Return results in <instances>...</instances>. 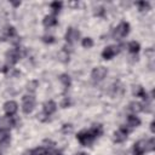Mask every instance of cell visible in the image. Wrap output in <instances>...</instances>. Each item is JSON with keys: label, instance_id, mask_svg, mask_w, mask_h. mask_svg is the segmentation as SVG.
<instances>
[{"label": "cell", "instance_id": "25", "mask_svg": "<svg viewBox=\"0 0 155 155\" xmlns=\"http://www.w3.org/2000/svg\"><path fill=\"white\" fill-rule=\"evenodd\" d=\"M81 45L85 48H91L93 46V40L91 38H84L82 41H81Z\"/></svg>", "mask_w": 155, "mask_h": 155}, {"label": "cell", "instance_id": "13", "mask_svg": "<svg viewBox=\"0 0 155 155\" xmlns=\"http://www.w3.org/2000/svg\"><path fill=\"white\" fill-rule=\"evenodd\" d=\"M57 23H58V21H57V18H56L54 15H47V16H45L44 19H42V24H44L45 27H47V28L54 27Z\"/></svg>", "mask_w": 155, "mask_h": 155}, {"label": "cell", "instance_id": "30", "mask_svg": "<svg viewBox=\"0 0 155 155\" xmlns=\"http://www.w3.org/2000/svg\"><path fill=\"white\" fill-rule=\"evenodd\" d=\"M42 41L46 42V44H53V42L56 41V39H54V36H52V35H44V36H42Z\"/></svg>", "mask_w": 155, "mask_h": 155}, {"label": "cell", "instance_id": "31", "mask_svg": "<svg viewBox=\"0 0 155 155\" xmlns=\"http://www.w3.org/2000/svg\"><path fill=\"white\" fill-rule=\"evenodd\" d=\"M69 105H70V99H69L68 97L63 98V101H62V103H61V107H62V108H68Z\"/></svg>", "mask_w": 155, "mask_h": 155}, {"label": "cell", "instance_id": "32", "mask_svg": "<svg viewBox=\"0 0 155 155\" xmlns=\"http://www.w3.org/2000/svg\"><path fill=\"white\" fill-rule=\"evenodd\" d=\"M38 119H39L40 121H47V120H48V116L45 115L44 113H41V114H38Z\"/></svg>", "mask_w": 155, "mask_h": 155}, {"label": "cell", "instance_id": "5", "mask_svg": "<svg viewBox=\"0 0 155 155\" xmlns=\"http://www.w3.org/2000/svg\"><path fill=\"white\" fill-rule=\"evenodd\" d=\"M76 139L80 142V144L87 147V145L92 144V142L94 140V137L91 134L90 130H84V131H80V132L76 134Z\"/></svg>", "mask_w": 155, "mask_h": 155}, {"label": "cell", "instance_id": "3", "mask_svg": "<svg viewBox=\"0 0 155 155\" xmlns=\"http://www.w3.org/2000/svg\"><path fill=\"white\" fill-rule=\"evenodd\" d=\"M17 125L13 116H0V132H8L12 126Z\"/></svg>", "mask_w": 155, "mask_h": 155}, {"label": "cell", "instance_id": "20", "mask_svg": "<svg viewBox=\"0 0 155 155\" xmlns=\"http://www.w3.org/2000/svg\"><path fill=\"white\" fill-rule=\"evenodd\" d=\"M39 86V82L36 81V80H31V81H29L27 85H25V88H27V91L29 92V93H34L35 91H36V87Z\"/></svg>", "mask_w": 155, "mask_h": 155}, {"label": "cell", "instance_id": "14", "mask_svg": "<svg viewBox=\"0 0 155 155\" xmlns=\"http://www.w3.org/2000/svg\"><path fill=\"white\" fill-rule=\"evenodd\" d=\"M126 122H127V126H130L131 128H134V127H138L140 125V119L138 116H136L134 114H131L127 116Z\"/></svg>", "mask_w": 155, "mask_h": 155}, {"label": "cell", "instance_id": "27", "mask_svg": "<svg viewBox=\"0 0 155 155\" xmlns=\"http://www.w3.org/2000/svg\"><path fill=\"white\" fill-rule=\"evenodd\" d=\"M155 149V139L150 138L149 140H147V151H153Z\"/></svg>", "mask_w": 155, "mask_h": 155}, {"label": "cell", "instance_id": "17", "mask_svg": "<svg viewBox=\"0 0 155 155\" xmlns=\"http://www.w3.org/2000/svg\"><path fill=\"white\" fill-rule=\"evenodd\" d=\"M59 81L62 82V85L64 86L65 90L69 88L70 85H71V80H70V76H69L68 74H62V75L59 76Z\"/></svg>", "mask_w": 155, "mask_h": 155}, {"label": "cell", "instance_id": "16", "mask_svg": "<svg viewBox=\"0 0 155 155\" xmlns=\"http://www.w3.org/2000/svg\"><path fill=\"white\" fill-rule=\"evenodd\" d=\"M128 110L132 111V113L136 115L137 113L144 110V105H143L142 103H138V102H131V103L128 104Z\"/></svg>", "mask_w": 155, "mask_h": 155}, {"label": "cell", "instance_id": "15", "mask_svg": "<svg viewBox=\"0 0 155 155\" xmlns=\"http://www.w3.org/2000/svg\"><path fill=\"white\" fill-rule=\"evenodd\" d=\"M133 94L136 97H139V98H143V99H148V93L140 85L133 86Z\"/></svg>", "mask_w": 155, "mask_h": 155}, {"label": "cell", "instance_id": "29", "mask_svg": "<svg viewBox=\"0 0 155 155\" xmlns=\"http://www.w3.org/2000/svg\"><path fill=\"white\" fill-rule=\"evenodd\" d=\"M105 15V8L104 7H97L96 10H94V16H97V17H103Z\"/></svg>", "mask_w": 155, "mask_h": 155}, {"label": "cell", "instance_id": "18", "mask_svg": "<svg viewBox=\"0 0 155 155\" xmlns=\"http://www.w3.org/2000/svg\"><path fill=\"white\" fill-rule=\"evenodd\" d=\"M90 132H91V134L96 138V137H99L102 133H103V127H102V125H93L91 128H90Z\"/></svg>", "mask_w": 155, "mask_h": 155}, {"label": "cell", "instance_id": "19", "mask_svg": "<svg viewBox=\"0 0 155 155\" xmlns=\"http://www.w3.org/2000/svg\"><path fill=\"white\" fill-rule=\"evenodd\" d=\"M47 154H48V150L45 147H38L30 150V155H47Z\"/></svg>", "mask_w": 155, "mask_h": 155}, {"label": "cell", "instance_id": "33", "mask_svg": "<svg viewBox=\"0 0 155 155\" xmlns=\"http://www.w3.org/2000/svg\"><path fill=\"white\" fill-rule=\"evenodd\" d=\"M50 155H63V153L61 151V150H53V151H51V153H48Z\"/></svg>", "mask_w": 155, "mask_h": 155}, {"label": "cell", "instance_id": "2", "mask_svg": "<svg viewBox=\"0 0 155 155\" xmlns=\"http://www.w3.org/2000/svg\"><path fill=\"white\" fill-rule=\"evenodd\" d=\"M22 57V48L21 47H15V48H11L10 51L6 52V61H7V64L12 65V64H16Z\"/></svg>", "mask_w": 155, "mask_h": 155}, {"label": "cell", "instance_id": "34", "mask_svg": "<svg viewBox=\"0 0 155 155\" xmlns=\"http://www.w3.org/2000/svg\"><path fill=\"white\" fill-rule=\"evenodd\" d=\"M154 125H155V122L154 121H151V124H150V130H151V132L154 133Z\"/></svg>", "mask_w": 155, "mask_h": 155}, {"label": "cell", "instance_id": "26", "mask_svg": "<svg viewBox=\"0 0 155 155\" xmlns=\"http://www.w3.org/2000/svg\"><path fill=\"white\" fill-rule=\"evenodd\" d=\"M137 6H138L139 11H148L150 8V4L148 1H139V2H137Z\"/></svg>", "mask_w": 155, "mask_h": 155}, {"label": "cell", "instance_id": "22", "mask_svg": "<svg viewBox=\"0 0 155 155\" xmlns=\"http://www.w3.org/2000/svg\"><path fill=\"white\" fill-rule=\"evenodd\" d=\"M62 6H63V4H62L61 1H53V2L50 4V7H51V10L53 11V13H58V12L61 11Z\"/></svg>", "mask_w": 155, "mask_h": 155}, {"label": "cell", "instance_id": "24", "mask_svg": "<svg viewBox=\"0 0 155 155\" xmlns=\"http://www.w3.org/2000/svg\"><path fill=\"white\" fill-rule=\"evenodd\" d=\"M58 58H59V61L61 62H68L69 61V52L65 50V48H63L59 53H58Z\"/></svg>", "mask_w": 155, "mask_h": 155}, {"label": "cell", "instance_id": "1", "mask_svg": "<svg viewBox=\"0 0 155 155\" xmlns=\"http://www.w3.org/2000/svg\"><path fill=\"white\" fill-rule=\"evenodd\" d=\"M35 108V97L33 94H25L22 98V110L24 114H30Z\"/></svg>", "mask_w": 155, "mask_h": 155}, {"label": "cell", "instance_id": "9", "mask_svg": "<svg viewBox=\"0 0 155 155\" xmlns=\"http://www.w3.org/2000/svg\"><path fill=\"white\" fill-rule=\"evenodd\" d=\"M127 134H128V128H126L125 126H121L117 131L114 132V137H113V139H114L115 143H122L124 140H126Z\"/></svg>", "mask_w": 155, "mask_h": 155}, {"label": "cell", "instance_id": "12", "mask_svg": "<svg viewBox=\"0 0 155 155\" xmlns=\"http://www.w3.org/2000/svg\"><path fill=\"white\" fill-rule=\"evenodd\" d=\"M56 110H57V104H56V102H53V101H46V102L44 103V105H42V113H44L45 115H47L48 117H50V115H52Z\"/></svg>", "mask_w": 155, "mask_h": 155}, {"label": "cell", "instance_id": "4", "mask_svg": "<svg viewBox=\"0 0 155 155\" xmlns=\"http://www.w3.org/2000/svg\"><path fill=\"white\" fill-rule=\"evenodd\" d=\"M128 33H130V24L127 22H121L114 29L113 35L115 39H121V38H125Z\"/></svg>", "mask_w": 155, "mask_h": 155}, {"label": "cell", "instance_id": "11", "mask_svg": "<svg viewBox=\"0 0 155 155\" xmlns=\"http://www.w3.org/2000/svg\"><path fill=\"white\" fill-rule=\"evenodd\" d=\"M119 52V47L117 46H107L103 51H102V57L104 59H111L114 56H116Z\"/></svg>", "mask_w": 155, "mask_h": 155}, {"label": "cell", "instance_id": "7", "mask_svg": "<svg viewBox=\"0 0 155 155\" xmlns=\"http://www.w3.org/2000/svg\"><path fill=\"white\" fill-rule=\"evenodd\" d=\"M2 109L6 114V116H13L18 110V104L15 101H7V102L4 103Z\"/></svg>", "mask_w": 155, "mask_h": 155}, {"label": "cell", "instance_id": "8", "mask_svg": "<svg viewBox=\"0 0 155 155\" xmlns=\"http://www.w3.org/2000/svg\"><path fill=\"white\" fill-rule=\"evenodd\" d=\"M79 38H80V31L78 29H75L73 27L68 28V30L65 33V36H64V39L68 44H74L75 41L79 40Z\"/></svg>", "mask_w": 155, "mask_h": 155}, {"label": "cell", "instance_id": "37", "mask_svg": "<svg viewBox=\"0 0 155 155\" xmlns=\"http://www.w3.org/2000/svg\"><path fill=\"white\" fill-rule=\"evenodd\" d=\"M0 155H2V154H1V151H0Z\"/></svg>", "mask_w": 155, "mask_h": 155}, {"label": "cell", "instance_id": "28", "mask_svg": "<svg viewBox=\"0 0 155 155\" xmlns=\"http://www.w3.org/2000/svg\"><path fill=\"white\" fill-rule=\"evenodd\" d=\"M62 132L63 133H70V132H73V125L71 124H63L62 125Z\"/></svg>", "mask_w": 155, "mask_h": 155}, {"label": "cell", "instance_id": "10", "mask_svg": "<svg viewBox=\"0 0 155 155\" xmlns=\"http://www.w3.org/2000/svg\"><path fill=\"white\" fill-rule=\"evenodd\" d=\"M145 151H147V140L145 139H139L138 142L134 143L133 149H132L133 155H144Z\"/></svg>", "mask_w": 155, "mask_h": 155}, {"label": "cell", "instance_id": "23", "mask_svg": "<svg viewBox=\"0 0 155 155\" xmlns=\"http://www.w3.org/2000/svg\"><path fill=\"white\" fill-rule=\"evenodd\" d=\"M16 35H17V31H16L15 27H7V29L5 31V36L7 39H13V38H16Z\"/></svg>", "mask_w": 155, "mask_h": 155}, {"label": "cell", "instance_id": "21", "mask_svg": "<svg viewBox=\"0 0 155 155\" xmlns=\"http://www.w3.org/2000/svg\"><path fill=\"white\" fill-rule=\"evenodd\" d=\"M140 50V45L137 42V41H131L128 44V51L131 53H138Z\"/></svg>", "mask_w": 155, "mask_h": 155}, {"label": "cell", "instance_id": "35", "mask_svg": "<svg viewBox=\"0 0 155 155\" xmlns=\"http://www.w3.org/2000/svg\"><path fill=\"white\" fill-rule=\"evenodd\" d=\"M12 5H13V6H19L21 2H12Z\"/></svg>", "mask_w": 155, "mask_h": 155}, {"label": "cell", "instance_id": "36", "mask_svg": "<svg viewBox=\"0 0 155 155\" xmlns=\"http://www.w3.org/2000/svg\"><path fill=\"white\" fill-rule=\"evenodd\" d=\"M76 155H88V154H86V153H79V154H76Z\"/></svg>", "mask_w": 155, "mask_h": 155}, {"label": "cell", "instance_id": "6", "mask_svg": "<svg viewBox=\"0 0 155 155\" xmlns=\"http://www.w3.org/2000/svg\"><path fill=\"white\" fill-rule=\"evenodd\" d=\"M107 75H108V69L105 67H103V65L93 68V70L91 73V78L94 81H102V80H104V78Z\"/></svg>", "mask_w": 155, "mask_h": 155}]
</instances>
